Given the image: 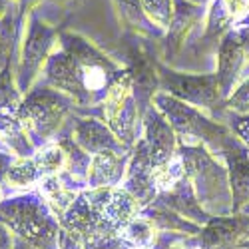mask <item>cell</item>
I'll use <instances>...</instances> for the list:
<instances>
[{"instance_id":"cell-6","label":"cell","mask_w":249,"mask_h":249,"mask_svg":"<svg viewBox=\"0 0 249 249\" xmlns=\"http://www.w3.org/2000/svg\"><path fill=\"white\" fill-rule=\"evenodd\" d=\"M102 120L116 138L132 150L142 138V110L134 94V82L128 68H122L106 90L102 104Z\"/></svg>"},{"instance_id":"cell-37","label":"cell","mask_w":249,"mask_h":249,"mask_svg":"<svg viewBox=\"0 0 249 249\" xmlns=\"http://www.w3.org/2000/svg\"><path fill=\"white\" fill-rule=\"evenodd\" d=\"M235 36H237L239 44H241V50H243L245 62H249V24L235 28Z\"/></svg>"},{"instance_id":"cell-16","label":"cell","mask_w":249,"mask_h":249,"mask_svg":"<svg viewBox=\"0 0 249 249\" xmlns=\"http://www.w3.org/2000/svg\"><path fill=\"white\" fill-rule=\"evenodd\" d=\"M221 154L227 163V176H230V188L233 197V213H239V210L249 201V150L233 134V138L223 146Z\"/></svg>"},{"instance_id":"cell-20","label":"cell","mask_w":249,"mask_h":249,"mask_svg":"<svg viewBox=\"0 0 249 249\" xmlns=\"http://www.w3.org/2000/svg\"><path fill=\"white\" fill-rule=\"evenodd\" d=\"M201 8L203 6H196L188 0H176V12H174V20L170 24V30L165 32V58H174V54H178L188 36L192 34V30L197 26V22L201 20Z\"/></svg>"},{"instance_id":"cell-14","label":"cell","mask_w":249,"mask_h":249,"mask_svg":"<svg viewBox=\"0 0 249 249\" xmlns=\"http://www.w3.org/2000/svg\"><path fill=\"white\" fill-rule=\"evenodd\" d=\"M70 138L90 156H96L100 152H118V154L132 152L116 138V134L108 128V124L96 116H76L72 120Z\"/></svg>"},{"instance_id":"cell-15","label":"cell","mask_w":249,"mask_h":249,"mask_svg":"<svg viewBox=\"0 0 249 249\" xmlns=\"http://www.w3.org/2000/svg\"><path fill=\"white\" fill-rule=\"evenodd\" d=\"M243 235H249V217L243 213L217 215L201 227L194 243L196 249H237Z\"/></svg>"},{"instance_id":"cell-24","label":"cell","mask_w":249,"mask_h":249,"mask_svg":"<svg viewBox=\"0 0 249 249\" xmlns=\"http://www.w3.org/2000/svg\"><path fill=\"white\" fill-rule=\"evenodd\" d=\"M40 181V174L36 170V163L32 158H14L12 165L6 172L2 188H8L10 192L22 194L30 192L36 188V183Z\"/></svg>"},{"instance_id":"cell-21","label":"cell","mask_w":249,"mask_h":249,"mask_svg":"<svg viewBox=\"0 0 249 249\" xmlns=\"http://www.w3.org/2000/svg\"><path fill=\"white\" fill-rule=\"evenodd\" d=\"M143 217H148L154 225L156 230L163 235H181V237H196L201 227L188 221L185 217H181L179 213H176L174 210H170V207H165L163 203L160 201H154L152 205L143 207V210L140 212Z\"/></svg>"},{"instance_id":"cell-32","label":"cell","mask_w":249,"mask_h":249,"mask_svg":"<svg viewBox=\"0 0 249 249\" xmlns=\"http://www.w3.org/2000/svg\"><path fill=\"white\" fill-rule=\"evenodd\" d=\"M230 130L249 150V114H231L230 116Z\"/></svg>"},{"instance_id":"cell-29","label":"cell","mask_w":249,"mask_h":249,"mask_svg":"<svg viewBox=\"0 0 249 249\" xmlns=\"http://www.w3.org/2000/svg\"><path fill=\"white\" fill-rule=\"evenodd\" d=\"M24 94L16 84V64H8L0 70V112L20 108Z\"/></svg>"},{"instance_id":"cell-7","label":"cell","mask_w":249,"mask_h":249,"mask_svg":"<svg viewBox=\"0 0 249 249\" xmlns=\"http://www.w3.org/2000/svg\"><path fill=\"white\" fill-rule=\"evenodd\" d=\"M58 32L40 18L34 10L24 16L22 38L16 58V84L20 92L26 94L42 78L44 66L54 52Z\"/></svg>"},{"instance_id":"cell-13","label":"cell","mask_w":249,"mask_h":249,"mask_svg":"<svg viewBox=\"0 0 249 249\" xmlns=\"http://www.w3.org/2000/svg\"><path fill=\"white\" fill-rule=\"evenodd\" d=\"M142 138L148 143L154 170L170 163L179 154V140L174 128L160 114V110L154 104L146 110V114L142 118Z\"/></svg>"},{"instance_id":"cell-44","label":"cell","mask_w":249,"mask_h":249,"mask_svg":"<svg viewBox=\"0 0 249 249\" xmlns=\"http://www.w3.org/2000/svg\"><path fill=\"white\" fill-rule=\"evenodd\" d=\"M237 249H249V239H241L239 245H237Z\"/></svg>"},{"instance_id":"cell-34","label":"cell","mask_w":249,"mask_h":249,"mask_svg":"<svg viewBox=\"0 0 249 249\" xmlns=\"http://www.w3.org/2000/svg\"><path fill=\"white\" fill-rule=\"evenodd\" d=\"M58 249H84V245H82L70 231H66L64 227H60V231H58Z\"/></svg>"},{"instance_id":"cell-47","label":"cell","mask_w":249,"mask_h":249,"mask_svg":"<svg viewBox=\"0 0 249 249\" xmlns=\"http://www.w3.org/2000/svg\"><path fill=\"white\" fill-rule=\"evenodd\" d=\"M0 143H4V140H2V132H0Z\"/></svg>"},{"instance_id":"cell-36","label":"cell","mask_w":249,"mask_h":249,"mask_svg":"<svg viewBox=\"0 0 249 249\" xmlns=\"http://www.w3.org/2000/svg\"><path fill=\"white\" fill-rule=\"evenodd\" d=\"M14 241H16V235L12 233L10 227L0 219V249H14Z\"/></svg>"},{"instance_id":"cell-1","label":"cell","mask_w":249,"mask_h":249,"mask_svg":"<svg viewBox=\"0 0 249 249\" xmlns=\"http://www.w3.org/2000/svg\"><path fill=\"white\" fill-rule=\"evenodd\" d=\"M58 40L44 66L42 82L68 96L76 106L102 104L122 66L76 32H60Z\"/></svg>"},{"instance_id":"cell-18","label":"cell","mask_w":249,"mask_h":249,"mask_svg":"<svg viewBox=\"0 0 249 249\" xmlns=\"http://www.w3.org/2000/svg\"><path fill=\"white\" fill-rule=\"evenodd\" d=\"M156 201L163 203L165 207H170V210H174L176 213H179L181 217H185L188 221H192L199 227H203L207 221L212 219V215L199 205L197 196H196L188 178H181L172 190L161 192Z\"/></svg>"},{"instance_id":"cell-27","label":"cell","mask_w":249,"mask_h":249,"mask_svg":"<svg viewBox=\"0 0 249 249\" xmlns=\"http://www.w3.org/2000/svg\"><path fill=\"white\" fill-rule=\"evenodd\" d=\"M122 239L126 241L128 245H142V247H152V245H158L160 241V231L156 230V225L143 217L142 213L130 221L122 231Z\"/></svg>"},{"instance_id":"cell-43","label":"cell","mask_w":249,"mask_h":249,"mask_svg":"<svg viewBox=\"0 0 249 249\" xmlns=\"http://www.w3.org/2000/svg\"><path fill=\"white\" fill-rule=\"evenodd\" d=\"M239 213H243L245 217H249V201H247V203L241 207V210H239Z\"/></svg>"},{"instance_id":"cell-12","label":"cell","mask_w":249,"mask_h":249,"mask_svg":"<svg viewBox=\"0 0 249 249\" xmlns=\"http://www.w3.org/2000/svg\"><path fill=\"white\" fill-rule=\"evenodd\" d=\"M126 62L128 70L132 74L134 82V94L138 100V106L142 110V116L152 106L154 96L160 92V78H158V60L152 58L150 50L140 44V40H132V44L126 50Z\"/></svg>"},{"instance_id":"cell-5","label":"cell","mask_w":249,"mask_h":249,"mask_svg":"<svg viewBox=\"0 0 249 249\" xmlns=\"http://www.w3.org/2000/svg\"><path fill=\"white\" fill-rule=\"evenodd\" d=\"M74 106L76 104L68 96L54 90L46 82H38L30 92L24 94L18 108V118L30 142L40 148L48 142H54V136L62 130Z\"/></svg>"},{"instance_id":"cell-41","label":"cell","mask_w":249,"mask_h":249,"mask_svg":"<svg viewBox=\"0 0 249 249\" xmlns=\"http://www.w3.org/2000/svg\"><path fill=\"white\" fill-rule=\"evenodd\" d=\"M124 249H158V245H152V247H142V245H126Z\"/></svg>"},{"instance_id":"cell-40","label":"cell","mask_w":249,"mask_h":249,"mask_svg":"<svg viewBox=\"0 0 249 249\" xmlns=\"http://www.w3.org/2000/svg\"><path fill=\"white\" fill-rule=\"evenodd\" d=\"M14 249H38V247H34V245H30V243H26L24 239L16 237V241H14Z\"/></svg>"},{"instance_id":"cell-39","label":"cell","mask_w":249,"mask_h":249,"mask_svg":"<svg viewBox=\"0 0 249 249\" xmlns=\"http://www.w3.org/2000/svg\"><path fill=\"white\" fill-rule=\"evenodd\" d=\"M14 6V0H0V20L4 18V14Z\"/></svg>"},{"instance_id":"cell-23","label":"cell","mask_w":249,"mask_h":249,"mask_svg":"<svg viewBox=\"0 0 249 249\" xmlns=\"http://www.w3.org/2000/svg\"><path fill=\"white\" fill-rule=\"evenodd\" d=\"M22 26H24V16L20 14L14 2V6L0 20V68L16 64L20 38H22Z\"/></svg>"},{"instance_id":"cell-49","label":"cell","mask_w":249,"mask_h":249,"mask_svg":"<svg viewBox=\"0 0 249 249\" xmlns=\"http://www.w3.org/2000/svg\"><path fill=\"white\" fill-rule=\"evenodd\" d=\"M126 245H128V243H126ZM126 245H124V247H126ZM124 247H120V249H124Z\"/></svg>"},{"instance_id":"cell-25","label":"cell","mask_w":249,"mask_h":249,"mask_svg":"<svg viewBox=\"0 0 249 249\" xmlns=\"http://www.w3.org/2000/svg\"><path fill=\"white\" fill-rule=\"evenodd\" d=\"M233 22V16L227 12L221 0H212L210 10L205 14V30L199 40V46H210L219 44V40L230 32V26Z\"/></svg>"},{"instance_id":"cell-35","label":"cell","mask_w":249,"mask_h":249,"mask_svg":"<svg viewBox=\"0 0 249 249\" xmlns=\"http://www.w3.org/2000/svg\"><path fill=\"white\" fill-rule=\"evenodd\" d=\"M223 6L227 8V12H230L235 18H239L241 14H247L249 10V0H221Z\"/></svg>"},{"instance_id":"cell-48","label":"cell","mask_w":249,"mask_h":249,"mask_svg":"<svg viewBox=\"0 0 249 249\" xmlns=\"http://www.w3.org/2000/svg\"><path fill=\"white\" fill-rule=\"evenodd\" d=\"M247 24H249V14H247Z\"/></svg>"},{"instance_id":"cell-22","label":"cell","mask_w":249,"mask_h":249,"mask_svg":"<svg viewBox=\"0 0 249 249\" xmlns=\"http://www.w3.org/2000/svg\"><path fill=\"white\" fill-rule=\"evenodd\" d=\"M36 192L44 197V201L48 203V207L58 219L70 210L80 194V190H74L62 176L40 178V181L36 183Z\"/></svg>"},{"instance_id":"cell-17","label":"cell","mask_w":249,"mask_h":249,"mask_svg":"<svg viewBox=\"0 0 249 249\" xmlns=\"http://www.w3.org/2000/svg\"><path fill=\"white\" fill-rule=\"evenodd\" d=\"M245 64V56L241 50V44L235 36V30H230L221 40H219V48H217V82H219V90L223 100L230 98L233 92L235 82L239 80L241 68Z\"/></svg>"},{"instance_id":"cell-19","label":"cell","mask_w":249,"mask_h":249,"mask_svg":"<svg viewBox=\"0 0 249 249\" xmlns=\"http://www.w3.org/2000/svg\"><path fill=\"white\" fill-rule=\"evenodd\" d=\"M130 154H118V152H100L92 156L88 176H86V188H110V185H122L124 176H126Z\"/></svg>"},{"instance_id":"cell-28","label":"cell","mask_w":249,"mask_h":249,"mask_svg":"<svg viewBox=\"0 0 249 249\" xmlns=\"http://www.w3.org/2000/svg\"><path fill=\"white\" fill-rule=\"evenodd\" d=\"M114 2L120 16L128 26L136 28L140 34H160V30H156L154 24L148 20V16L143 14L140 0H114Z\"/></svg>"},{"instance_id":"cell-31","label":"cell","mask_w":249,"mask_h":249,"mask_svg":"<svg viewBox=\"0 0 249 249\" xmlns=\"http://www.w3.org/2000/svg\"><path fill=\"white\" fill-rule=\"evenodd\" d=\"M225 110L231 114H249V80L241 82L235 92L230 94V98L225 100Z\"/></svg>"},{"instance_id":"cell-30","label":"cell","mask_w":249,"mask_h":249,"mask_svg":"<svg viewBox=\"0 0 249 249\" xmlns=\"http://www.w3.org/2000/svg\"><path fill=\"white\" fill-rule=\"evenodd\" d=\"M143 14L154 24L156 30L168 32L176 12V0H140Z\"/></svg>"},{"instance_id":"cell-46","label":"cell","mask_w":249,"mask_h":249,"mask_svg":"<svg viewBox=\"0 0 249 249\" xmlns=\"http://www.w3.org/2000/svg\"><path fill=\"white\" fill-rule=\"evenodd\" d=\"M4 197H2V188H0V201H2Z\"/></svg>"},{"instance_id":"cell-10","label":"cell","mask_w":249,"mask_h":249,"mask_svg":"<svg viewBox=\"0 0 249 249\" xmlns=\"http://www.w3.org/2000/svg\"><path fill=\"white\" fill-rule=\"evenodd\" d=\"M122 188L134 196V199L140 203L142 210L152 205L160 196V190L154 179V165H152L150 150H148V143L143 138L138 140V143L130 152V160H128V168H126L124 181H122Z\"/></svg>"},{"instance_id":"cell-42","label":"cell","mask_w":249,"mask_h":249,"mask_svg":"<svg viewBox=\"0 0 249 249\" xmlns=\"http://www.w3.org/2000/svg\"><path fill=\"white\" fill-rule=\"evenodd\" d=\"M188 2H192V4H196V6H205L207 2H212V0H188Z\"/></svg>"},{"instance_id":"cell-51","label":"cell","mask_w":249,"mask_h":249,"mask_svg":"<svg viewBox=\"0 0 249 249\" xmlns=\"http://www.w3.org/2000/svg\"><path fill=\"white\" fill-rule=\"evenodd\" d=\"M247 237H249V235H247Z\"/></svg>"},{"instance_id":"cell-8","label":"cell","mask_w":249,"mask_h":249,"mask_svg":"<svg viewBox=\"0 0 249 249\" xmlns=\"http://www.w3.org/2000/svg\"><path fill=\"white\" fill-rule=\"evenodd\" d=\"M158 78L160 90L170 94L194 108L203 112L221 114L225 110V100L219 90V82L215 74H183L158 60Z\"/></svg>"},{"instance_id":"cell-9","label":"cell","mask_w":249,"mask_h":249,"mask_svg":"<svg viewBox=\"0 0 249 249\" xmlns=\"http://www.w3.org/2000/svg\"><path fill=\"white\" fill-rule=\"evenodd\" d=\"M58 221L60 227H64L84 245V249H120L126 245L122 239V231L100 212H96L82 192Z\"/></svg>"},{"instance_id":"cell-2","label":"cell","mask_w":249,"mask_h":249,"mask_svg":"<svg viewBox=\"0 0 249 249\" xmlns=\"http://www.w3.org/2000/svg\"><path fill=\"white\" fill-rule=\"evenodd\" d=\"M0 219L26 243L38 249H58L60 221L36 188L4 197L0 201Z\"/></svg>"},{"instance_id":"cell-33","label":"cell","mask_w":249,"mask_h":249,"mask_svg":"<svg viewBox=\"0 0 249 249\" xmlns=\"http://www.w3.org/2000/svg\"><path fill=\"white\" fill-rule=\"evenodd\" d=\"M14 158H16V156L10 152V148L6 146V143H0V188H2L4 178H6V172H8V168L12 165Z\"/></svg>"},{"instance_id":"cell-26","label":"cell","mask_w":249,"mask_h":249,"mask_svg":"<svg viewBox=\"0 0 249 249\" xmlns=\"http://www.w3.org/2000/svg\"><path fill=\"white\" fill-rule=\"evenodd\" d=\"M32 160L36 163V170H38L40 178L60 176L62 172H64V165H66L64 150H62V146L56 140L44 143V146H40V148H36Z\"/></svg>"},{"instance_id":"cell-50","label":"cell","mask_w":249,"mask_h":249,"mask_svg":"<svg viewBox=\"0 0 249 249\" xmlns=\"http://www.w3.org/2000/svg\"><path fill=\"white\" fill-rule=\"evenodd\" d=\"M0 70H2V68H0Z\"/></svg>"},{"instance_id":"cell-11","label":"cell","mask_w":249,"mask_h":249,"mask_svg":"<svg viewBox=\"0 0 249 249\" xmlns=\"http://www.w3.org/2000/svg\"><path fill=\"white\" fill-rule=\"evenodd\" d=\"M84 197L96 212H100L112 225H116L120 231H124L130 221H134L142 207L134 199L130 192H126L122 185H110V188H86L82 190Z\"/></svg>"},{"instance_id":"cell-4","label":"cell","mask_w":249,"mask_h":249,"mask_svg":"<svg viewBox=\"0 0 249 249\" xmlns=\"http://www.w3.org/2000/svg\"><path fill=\"white\" fill-rule=\"evenodd\" d=\"M152 104L170 122L179 140V146H203L215 154L221 152L225 143L233 138L230 126L212 120L203 110L194 108L161 90L154 96Z\"/></svg>"},{"instance_id":"cell-3","label":"cell","mask_w":249,"mask_h":249,"mask_svg":"<svg viewBox=\"0 0 249 249\" xmlns=\"http://www.w3.org/2000/svg\"><path fill=\"white\" fill-rule=\"evenodd\" d=\"M185 178L197 196V201L212 217L231 215L233 197L227 168L219 165L213 154L203 146H179Z\"/></svg>"},{"instance_id":"cell-45","label":"cell","mask_w":249,"mask_h":249,"mask_svg":"<svg viewBox=\"0 0 249 249\" xmlns=\"http://www.w3.org/2000/svg\"><path fill=\"white\" fill-rule=\"evenodd\" d=\"M165 249H190V247H185V245H168Z\"/></svg>"},{"instance_id":"cell-38","label":"cell","mask_w":249,"mask_h":249,"mask_svg":"<svg viewBox=\"0 0 249 249\" xmlns=\"http://www.w3.org/2000/svg\"><path fill=\"white\" fill-rule=\"evenodd\" d=\"M14 2H16V6H18L20 14L26 16L28 12H32V10H34V6H36L38 2H42V0H14Z\"/></svg>"}]
</instances>
